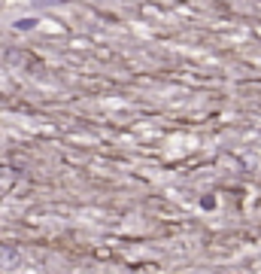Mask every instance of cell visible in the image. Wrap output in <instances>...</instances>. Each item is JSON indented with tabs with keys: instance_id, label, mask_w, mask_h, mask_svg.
<instances>
[{
	"instance_id": "1",
	"label": "cell",
	"mask_w": 261,
	"mask_h": 274,
	"mask_svg": "<svg viewBox=\"0 0 261 274\" xmlns=\"http://www.w3.org/2000/svg\"><path fill=\"white\" fill-rule=\"evenodd\" d=\"M33 25H37L33 18H18V21H15V28H18V31H31Z\"/></svg>"
}]
</instances>
